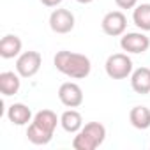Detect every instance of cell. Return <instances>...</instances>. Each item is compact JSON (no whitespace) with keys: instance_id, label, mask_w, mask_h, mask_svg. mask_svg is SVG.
<instances>
[{"instance_id":"cell-1","label":"cell","mask_w":150,"mask_h":150,"mask_svg":"<svg viewBox=\"0 0 150 150\" xmlns=\"http://www.w3.org/2000/svg\"><path fill=\"white\" fill-rule=\"evenodd\" d=\"M53 64H55L58 72L65 74L67 78H72V80H83L92 71V62L87 55L72 53V51H67V50L57 51V55L53 58Z\"/></svg>"},{"instance_id":"cell-2","label":"cell","mask_w":150,"mask_h":150,"mask_svg":"<svg viewBox=\"0 0 150 150\" xmlns=\"http://www.w3.org/2000/svg\"><path fill=\"white\" fill-rule=\"evenodd\" d=\"M106 139V127L101 122L85 124L72 139V148L76 150H96Z\"/></svg>"},{"instance_id":"cell-3","label":"cell","mask_w":150,"mask_h":150,"mask_svg":"<svg viewBox=\"0 0 150 150\" xmlns=\"http://www.w3.org/2000/svg\"><path fill=\"white\" fill-rule=\"evenodd\" d=\"M104 69L111 80H125L132 74V60L127 57V53H113L108 57Z\"/></svg>"},{"instance_id":"cell-4","label":"cell","mask_w":150,"mask_h":150,"mask_svg":"<svg viewBox=\"0 0 150 150\" xmlns=\"http://www.w3.org/2000/svg\"><path fill=\"white\" fill-rule=\"evenodd\" d=\"M42 65V57L39 51H23L16 58V72L21 78H34Z\"/></svg>"},{"instance_id":"cell-5","label":"cell","mask_w":150,"mask_h":150,"mask_svg":"<svg viewBox=\"0 0 150 150\" xmlns=\"http://www.w3.org/2000/svg\"><path fill=\"white\" fill-rule=\"evenodd\" d=\"M101 28L110 37L124 35V32L127 28V18L122 11H111V13L104 14L103 21H101Z\"/></svg>"},{"instance_id":"cell-6","label":"cell","mask_w":150,"mask_h":150,"mask_svg":"<svg viewBox=\"0 0 150 150\" xmlns=\"http://www.w3.org/2000/svg\"><path fill=\"white\" fill-rule=\"evenodd\" d=\"M58 99L67 108H78L83 104V90L78 83L65 81L58 88Z\"/></svg>"},{"instance_id":"cell-7","label":"cell","mask_w":150,"mask_h":150,"mask_svg":"<svg viewBox=\"0 0 150 150\" xmlns=\"http://www.w3.org/2000/svg\"><path fill=\"white\" fill-rule=\"evenodd\" d=\"M120 48L127 53L139 55V53H145L150 48V39L143 32H127L120 39Z\"/></svg>"},{"instance_id":"cell-8","label":"cell","mask_w":150,"mask_h":150,"mask_svg":"<svg viewBox=\"0 0 150 150\" xmlns=\"http://www.w3.org/2000/svg\"><path fill=\"white\" fill-rule=\"evenodd\" d=\"M74 14L69 9H55L50 14V28L55 34H69L74 28Z\"/></svg>"},{"instance_id":"cell-9","label":"cell","mask_w":150,"mask_h":150,"mask_svg":"<svg viewBox=\"0 0 150 150\" xmlns=\"http://www.w3.org/2000/svg\"><path fill=\"white\" fill-rule=\"evenodd\" d=\"M32 124H34L35 127H39L41 131H44L46 134L53 136L57 125L60 124V118H58L57 113L51 111V110H41V111H37V113L34 115Z\"/></svg>"},{"instance_id":"cell-10","label":"cell","mask_w":150,"mask_h":150,"mask_svg":"<svg viewBox=\"0 0 150 150\" xmlns=\"http://www.w3.org/2000/svg\"><path fill=\"white\" fill-rule=\"evenodd\" d=\"M131 87L136 94H150V67H138L131 74Z\"/></svg>"},{"instance_id":"cell-11","label":"cell","mask_w":150,"mask_h":150,"mask_svg":"<svg viewBox=\"0 0 150 150\" xmlns=\"http://www.w3.org/2000/svg\"><path fill=\"white\" fill-rule=\"evenodd\" d=\"M21 48H23L21 39L18 35H14V34H7V35L2 37V41H0V57L6 58V60L20 57Z\"/></svg>"},{"instance_id":"cell-12","label":"cell","mask_w":150,"mask_h":150,"mask_svg":"<svg viewBox=\"0 0 150 150\" xmlns=\"http://www.w3.org/2000/svg\"><path fill=\"white\" fill-rule=\"evenodd\" d=\"M21 76L14 71H4L0 72V92H2L6 97L9 96H14L20 92V87H21Z\"/></svg>"},{"instance_id":"cell-13","label":"cell","mask_w":150,"mask_h":150,"mask_svg":"<svg viewBox=\"0 0 150 150\" xmlns=\"http://www.w3.org/2000/svg\"><path fill=\"white\" fill-rule=\"evenodd\" d=\"M7 118L11 124L14 125H27L28 122H32V111L27 104L23 103H14L7 108Z\"/></svg>"},{"instance_id":"cell-14","label":"cell","mask_w":150,"mask_h":150,"mask_svg":"<svg viewBox=\"0 0 150 150\" xmlns=\"http://www.w3.org/2000/svg\"><path fill=\"white\" fill-rule=\"evenodd\" d=\"M60 125L65 132L69 134H76L81 127H83V117L80 111H76L74 108H69L67 111L62 113L60 117Z\"/></svg>"},{"instance_id":"cell-15","label":"cell","mask_w":150,"mask_h":150,"mask_svg":"<svg viewBox=\"0 0 150 150\" xmlns=\"http://www.w3.org/2000/svg\"><path fill=\"white\" fill-rule=\"evenodd\" d=\"M129 120H131L132 127L145 131L150 127V110L146 106H134L129 111Z\"/></svg>"},{"instance_id":"cell-16","label":"cell","mask_w":150,"mask_h":150,"mask_svg":"<svg viewBox=\"0 0 150 150\" xmlns=\"http://www.w3.org/2000/svg\"><path fill=\"white\" fill-rule=\"evenodd\" d=\"M132 21L139 30L150 32V4L136 6L134 11H132Z\"/></svg>"},{"instance_id":"cell-17","label":"cell","mask_w":150,"mask_h":150,"mask_svg":"<svg viewBox=\"0 0 150 150\" xmlns=\"http://www.w3.org/2000/svg\"><path fill=\"white\" fill-rule=\"evenodd\" d=\"M27 138H28V141L34 143V145H48V143L53 139V136L46 134L44 131H41L39 127H35L32 122H30V125H28V129H27Z\"/></svg>"},{"instance_id":"cell-18","label":"cell","mask_w":150,"mask_h":150,"mask_svg":"<svg viewBox=\"0 0 150 150\" xmlns=\"http://www.w3.org/2000/svg\"><path fill=\"white\" fill-rule=\"evenodd\" d=\"M115 4L120 9H134L138 6V0H115Z\"/></svg>"},{"instance_id":"cell-19","label":"cell","mask_w":150,"mask_h":150,"mask_svg":"<svg viewBox=\"0 0 150 150\" xmlns=\"http://www.w3.org/2000/svg\"><path fill=\"white\" fill-rule=\"evenodd\" d=\"M60 2L62 0H41V4L46 7H57V6H60Z\"/></svg>"},{"instance_id":"cell-20","label":"cell","mask_w":150,"mask_h":150,"mask_svg":"<svg viewBox=\"0 0 150 150\" xmlns=\"http://www.w3.org/2000/svg\"><path fill=\"white\" fill-rule=\"evenodd\" d=\"M76 2H78V4H92L94 0H76Z\"/></svg>"}]
</instances>
